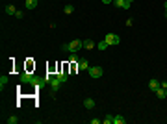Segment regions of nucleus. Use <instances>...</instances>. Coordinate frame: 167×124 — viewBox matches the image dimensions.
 <instances>
[{"mask_svg":"<svg viewBox=\"0 0 167 124\" xmlns=\"http://www.w3.org/2000/svg\"><path fill=\"white\" fill-rule=\"evenodd\" d=\"M56 76H58V78L61 80V83H65V82H67V78H69V74H67L65 71H63V72H59V74H56Z\"/></svg>","mask_w":167,"mask_h":124,"instance_id":"obj_16","label":"nucleus"},{"mask_svg":"<svg viewBox=\"0 0 167 124\" xmlns=\"http://www.w3.org/2000/svg\"><path fill=\"white\" fill-rule=\"evenodd\" d=\"M158 87H162V85H160V82L152 78V80H150V82H149V89H152V91H156Z\"/></svg>","mask_w":167,"mask_h":124,"instance_id":"obj_12","label":"nucleus"},{"mask_svg":"<svg viewBox=\"0 0 167 124\" xmlns=\"http://www.w3.org/2000/svg\"><path fill=\"white\" fill-rule=\"evenodd\" d=\"M32 76H34V74H30V72H22V74H21V83H30Z\"/></svg>","mask_w":167,"mask_h":124,"instance_id":"obj_9","label":"nucleus"},{"mask_svg":"<svg viewBox=\"0 0 167 124\" xmlns=\"http://www.w3.org/2000/svg\"><path fill=\"white\" fill-rule=\"evenodd\" d=\"M164 89H165V91H167V87H164Z\"/></svg>","mask_w":167,"mask_h":124,"instance_id":"obj_28","label":"nucleus"},{"mask_svg":"<svg viewBox=\"0 0 167 124\" xmlns=\"http://www.w3.org/2000/svg\"><path fill=\"white\" fill-rule=\"evenodd\" d=\"M97 45V43H93L91 39H87V41H84V48H87V50H93V46Z\"/></svg>","mask_w":167,"mask_h":124,"instance_id":"obj_15","label":"nucleus"},{"mask_svg":"<svg viewBox=\"0 0 167 124\" xmlns=\"http://www.w3.org/2000/svg\"><path fill=\"white\" fill-rule=\"evenodd\" d=\"M104 4H113V0H102Z\"/></svg>","mask_w":167,"mask_h":124,"instance_id":"obj_24","label":"nucleus"},{"mask_svg":"<svg viewBox=\"0 0 167 124\" xmlns=\"http://www.w3.org/2000/svg\"><path fill=\"white\" fill-rule=\"evenodd\" d=\"M126 119L123 117V115H113V124H125Z\"/></svg>","mask_w":167,"mask_h":124,"instance_id":"obj_13","label":"nucleus"},{"mask_svg":"<svg viewBox=\"0 0 167 124\" xmlns=\"http://www.w3.org/2000/svg\"><path fill=\"white\" fill-rule=\"evenodd\" d=\"M113 6L119 7V9H128L130 2H126V0H113Z\"/></svg>","mask_w":167,"mask_h":124,"instance_id":"obj_6","label":"nucleus"},{"mask_svg":"<svg viewBox=\"0 0 167 124\" xmlns=\"http://www.w3.org/2000/svg\"><path fill=\"white\" fill-rule=\"evenodd\" d=\"M84 107H86V109H93V107H95V100L93 98H86V100H84Z\"/></svg>","mask_w":167,"mask_h":124,"instance_id":"obj_10","label":"nucleus"},{"mask_svg":"<svg viewBox=\"0 0 167 124\" xmlns=\"http://www.w3.org/2000/svg\"><path fill=\"white\" fill-rule=\"evenodd\" d=\"M7 82H9V78H7V76H2V78H0V87H6V85H7Z\"/></svg>","mask_w":167,"mask_h":124,"instance_id":"obj_20","label":"nucleus"},{"mask_svg":"<svg viewBox=\"0 0 167 124\" xmlns=\"http://www.w3.org/2000/svg\"><path fill=\"white\" fill-rule=\"evenodd\" d=\"M108 46H110V45H108V43H106L104 39H102L100 43H97V48H98V50H106V48H108Z\"/></svg>","mask_w":167,"mask_h":124,"instance_id":"obj_17","label":"nucleus"},{"mask_svg":"<svg viewBox=\"0 0 167 124\" xmlns=\"http://www.w3.org/2000/svg\"><path fill=\"white\" fill-rule=\"evenodd\" d=\"M78 71H89V63H87V59H80V61H78Z\"/></svg>","mask_w":167,"mask_h":124,"instance_id":"obj_8","label":"nucleus"},{"mask_svg":"<svg viewBox=\"0 0 167 124\" xmlns=\"http://www.w3.org/2000/svg\"><path fill=\"white\" fill-rule=\"evenodd\" d=\"M48 87L52 89V93H56L59 87H61V80H59L58 76H52V78H50V82H48Z\"/></svg>","mask_w":167,"mask_h":124,"instance_id":"obj_5","label":"nucleus"},{"mask_svg":"<svg viewBox=\"0 0 167 124\" xmlns=\"http://www.w3.org/2000/svg\"><path fill=\"white\" fill-rule=\"evenodd\" d=\"M87 72H89L91 78L97 80V78H100V76L104 74V69H102V67H89V71H87Z\"/></svg>","mask_w":167,"mask_h":124,"instance_id":"obj_4","label":"nucleus"},{"mask_svg":"<svg viewBox=\"0 0 167 124\" xmlns=\"http://www.w3.org/2000/svg\"><path fill=\"white\" fill-rule=\"evenodd\" d=\"M24 7L26 9H35V7H37V0H26Z\"/></svg>","mask_w":167,"mask_h":124,"instance_id":"obj_11","label":"nucleus"},{"mask_svg":"<svg viewBox=\"0 0 167 124\" xmlns=\"http://www.w3.org/2000/svg\"><path fill=\"white\" fill-rule=\"evenodd\" d=\"M6 13L7 15H15V13H17V7H15L13 4H7V6H6Z\"/></svg>","mask_w":167,"mask_h":124,"instance_id":"obj_14","label":"nucleus"},{"mask_svg":"<svg viewBox=\"0 0 167 124\" xmlns=\"http://www.w3.org/2000/svg\"><path fill=\"white\" fill-rule=\"evenodd\" d=\"M30 85L35 89H43L45 85H48V82H46V78H39V76H32L30 80Z\"/></svg>","mask_w":167,"mask_h":124,"instance_id":"obj_2","label":"nucleus"},{"mask_svg":"<svg viewBox=\"0 0 167 124\" xmlns=\"http://www.w3.org/2000/svg\"><path fill=\"white\" fill-rule=\"evenodd\" d=\"M164 7H165V9H167V0H165V4H164Z\"/></svg>","mask_w":167,"mask_h":124,"instance_id":"obj_25","label":"nucleus"},{"mask_svg":"<svg viewBox=\"0 0 167 124\" xmlns=\"http://www.w3.org/2000/svg\"><path fill=\"white\" fill-rule=\"evenodd\" d=\"M15 17H17V19H22V17H24V13H22L21 9H17V13H15Z\"/></svg>","mask_w":167,"mask_h":124,"instance_id":"obj_22","label":"nucleus"},{"mask_svg":"<svg viewBox=\"0 0 167 124\" xmlns=\"http://www.w3.org/2000/svg\"><path fill=\"white\" fill-rule=\"evenodd\" d=\"M98 122H102L100 119H91V124H98Z\"/></svg>","mask_w":167,"mask_h":124,"instance_id":"obj_23","label":"nucleus"},{"mask_svg":"<svg viewBox=\"0 0 167 124\" xmlns=\"http://www.w3.org/2000/svg\"><path fill=\"white\" fill-rule=\"evenodd\" d=\"M6 122H7V124H17V122H19V119L15 117V115H11V117H7V119H6Z\"/></svg>","mask_w":167,"mask_h":124,"instance_id":"obj_19","label":"nucleus"},{"mask_svg":"<svg viewBox=\"0 0 167 124\" xmlns=\"http://www.w3.org/2000/svg\"><path fill=\"white\" fill-rule=\"evenodd\" d=\"M154 93H156V96H158V98H160V100L167 98V91H165L164 87H158V89H156V91H154Z\"/></svg>","mask_w":167,"mask_h":124,"instance_id":"obj_7","label":"nucleus"},{"mask_svg":"<svg viewBox=\"0 0 167 124\" xmlns=\"http://www.w3.org/2000/svg\"><path fill=\"white\" fill-rule=\"evenodd\" d=\"M126 2H130V4H132V2H134V0H126Z\"/></svg>","mask_w":167,"mask_h":124,"instance_id":"obj_26","label":"nucleus"},{"mask_svg":"<svg viewBox=\"0 0 167 124\" xmlns=\"http://www.w3.org/2000/svg\"><path fill=\"white\" fill-rule=\"evenodd\" d=\"M73 11H74V6H73V4H67V6H65V13H67V15H71Z\"/></svg>","mask_w":167,"mask_h":124,"instance_id":"obj_21","label":"nucleus"},{"mask_svg":"<svg viewBox=\"0 0 167 124\" xmlns=\"http://www.w3.org/2000/svg\"><path fill=\"white\" fill-rule=\"evenodd\" d=\"M104 41L108 43L110 46H115V45H119V43H121V37H119L117 33H108V35L104 37Z\"/></svg>","mask_w":167,"mask_h":124,"instance_id":"obj_3","label":"nucleus"},{"mask_svg":"<svg viewBox=\"0 0 167 124\" xmlns=\"http://www.w3.org/2000/svg\"><path fill=\"white\" fill-rule=\"evenodd\" d=\"M102 122L104 124H113V115H106V117L102 119Z\"/></svg>","mask_w":167,"mask_h":124,"instance_id":"obj_18","label":"nucleus"},{"mask_svg":"<svg viewBox=\"0 0 167 124\" xmlns=\"http://www.w3.org/2000/svg\"><path fill=\"white\" fill-rule=\"evenodd\" d=\"M80 48H84V41L80 39H74V41H71V43H65V45H61V50L63 52H78Z\"/></svg>","mask_w":167,"mask_h":124,"instance_id":"obj_1","label":"nucleus"},{"mask_svg":"<svg viewBox=\"0 0 167 124\" xmlns=\"http://www.w3.org/2000/svg\"><path fill=\"white\" fill-rule=\"evenodd\" d=\"M165 17H167V9H165Z\"/></svg>","mask_w":167,"mask_h":124,"instance_id":"obj_27","label":"nucleus"}]
</instances>
